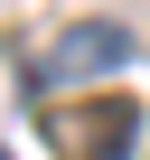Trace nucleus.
<instances>
[{"label": "nucleus", "instance_id": "nucleus-3", "mask_svg": "<svg viewBox=\"0 0 150 160\" xmlns=\"http://www.w3.org/2000/svg\"><path fill=\"white\" fill-rule=\"evenodd\" d=\"M0 160H10V151H0Z\"/></svg>", "mask_w": 150, "mask_h": 160}, {"label": "nucleus", "instance_id": "nucleus-1", "mask_svg": "<svg viewBox=\"0 0 150 160\" xmlns=\"http://www.w3.org/2000/svg\"><path fill=\"white\" fill-rule=\"evenodd\" d=\"M113 66H131V28H113V19H85V28H66V38L38 57V94H56V85H85V75H113Z\"/></svg>", "mask_w": 150, "mask_h": 160}, {"label": "nucleus", "instance_id": "nucleus-2", "mask_svg": "<svg viewBox=\"0 0 150 160\" xmlns=\"http://www.w3.org/2000/svg\"><path fill=\"white\" fill-rule=\"evenodd\" d=\"M47 132H56L66 160H122V141L141 132V113H131V104H94V113H85V104H66Z\"/></svg>", "mask_w": 150, "mask_h": 160}]
</instances>
